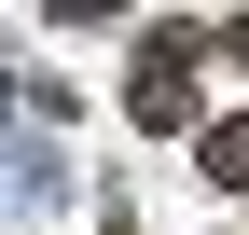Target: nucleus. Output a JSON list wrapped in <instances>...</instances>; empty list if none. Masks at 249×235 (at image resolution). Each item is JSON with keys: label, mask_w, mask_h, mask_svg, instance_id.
I'll list each match as a JSON object with an SVG mask.
<instances>
[{"label": "nucleus", "mask_w": 249, "mask_h": 235, "mask_svg": "<svg viewBox=\"0 0 249 235\" xmlns=\"http://www.w3.org/2000/svg\"><path fill=\"white\" fill-rule=\"evenodd\" d=\"M194 28H152L139 42V83H124V111H139V125H180V111H194Z\"/></svg>", "instance_id": "obj_1"}, {"label": "nucleus", "mask_w": 249, "mask_h": 235, "mask_svg": "<svg viewBox=\"0 0 249 235\" xmlns=\"http://www.w3.org/2000/svg\"><path fill=\"white\" fill-rule=\"evenodd\" d=\"M208 180H222V194H249V125H222V138H208Z\"/></svg>", "instance_id": "obj_2"}, {"label": "nucleus", "mask_w": 249, "mask_h": 235, "mask_svg": "<svg viewBox=\"0 0 249 235\" xmlns=\"http://www.w3.org/2000/svg\"><path fill=\"white\" fill-rule=\"evenodd\" d=\"M222 55H249V28H222Z\"/></svg>", "instance_id": "obj_3"}]
</instances>
